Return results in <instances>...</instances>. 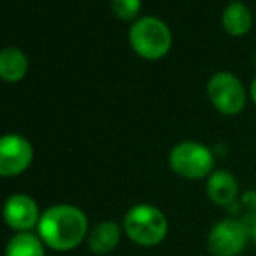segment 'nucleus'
I'll return each mask as SVG.
<instances>
[{
	"label": "nucleus",
	"mask_w": 256,
	"mask_h": 256,
	"mask_svg": "<svg viewBox=\"0 0 256 256\" xmlns=\"http://www.w3.org/2000/svg\"><path fill=\"white\" fill-rule=\"evenodd\" d=\"M142 9V0H112V10L117 18L129 21Z\"/></svg>",
	"instance_id": "nucleus-14"
},
{
	"label": "nucleus",
	"mask_w": 256,
	"mask_h": 256,
	"mask_svg": "<svg viewBox=\"0 0 256 256\" xmlns=\"http://www.w3.org/2000/svg\"><path fill=\"white\" fill-rule=\"evenodd\" d=\"M250 92H251V98H253V102H254V104H256V77H254L253 84H251V89H250Z\"/></svg>",
	"instance_id": "nucleus-15"
},
{
	"label": "nucleus",
	"mask_w": 256,
	"mask_h": 256,
	"mask_svg": "<svg viewBox=\"0 0 256 256\" xmlns=\"http://www.w3.org/2000/svg\"><path fill=\"white\" fill-rule=\"evenodd\" d=\"M169 166L182 178L200 180L212 172L214 157L202 143L182 142L169 154Z\"/></svg>",
	"instance_id": "nucleus-4"
},
{
	"label": "nucleus",
	"mask_w": 256,
	"mask_h": 256,
	"mask_svg": "<svg viewBox=\"0 0 256 256\" xmlns=\"http://www.w3.org/2000/svg\"><path fill=\"white\" fill-rule=\"evenodd\" d=\"M28 60L20 49L7 48L0 51V78L6 82H20L26 75Z\"/></svg>",
	"instance_id": "nucleus-12"
},
{
	"label": "nucleus",
	"mask_w": 256,
	"mask_h": 256,
	"mask_svg": "<svg viewBox=\"0 0 256 256\" xmlns=\"http://www.w3.org/2000/svg\"><path fill=\"white\" fill-rule=\"evenodd\" d=\"M253 237H254V240H256V225H254V228H253Z\"/></svg>",
	"instance_id": "nucleus-16"
},
{
	"label": "nucleus",
	"mask_w": 256,
	"mask_h": 256,
	"mask_svg": "<svg viewBox=\"0 0 256 256\" xmlns=\"http://www.w3.org/2000/svg\"><path fill=\"white\" fill-rule=\"evenodd\" d=\"M169 223L158 208L150 204H138L124 216V232L132 242L152 248L166 239Z\"/></svg>",
	"instance_id": "nucleus-2"
},
{
	"label": "nucleus",
	"mask_w": 256,
	"mask_h": 256,
	"mask_svg": "<svg viewBox=\"0 0 256 256\" xmlns=\"http://www.w3.org/2000/svg\"><path fill=\"white\" fill-rule=\"evenodd\" d=\"M208 96L212 106L223 115H237L246 106V91L230 72H218L208 82Z\"/></svg>",
	"instance_id": "nucleus-5"
},
{
	"label": "nucleus",
	"mask_w": 256,
	"mask_h": 256,
	"mask_svg": "<svg viewBox=\"0 0 256 256\" xmlns=\"http://www.w3.org/2000/svg\"><path fill=\"white\" fill-rule=\"evenodd\" d=\"M88 218L75 206L60 204L49 208L38 220V237L56 251H70L84 240Z\"/></svg>",
	"instance_id": "nucleus-1"
},
{
	"label": "nucleus",
	"mask_w": 256,
	"mask_h": 256,
	"mask_svg": "<svg viewBox=\"0 0 256 256\" xmlns=\"http://www.w3.org/2000/svg\"><path fill=\"white\" fill-rule=\"evenodd\" d=\"M120 240V226L115 222H102L89 232V250L96 254H108Z\"/></svg>",
	"instance_id": "nucleus-10"
},
{
	"label": "nucleus",
	"mask_w": 256,
	"mask_h": 256,
	"mask_svg": "<svg viewBox=\"0 0 256 256\" xmlns=\"http://www.w3.org/2000/svg\"><path fill=\"white\" fill-rule=\"evenodd\" d=\"M254 63H256V52H254Z\"/></svg>",
	"instance_id": "nucleus-17"
},
{
	"label": "nucleus",
	"mask_w": 256,
	"mask_h": 256,
	"mask_svg": "<svg viewBox=\"0 0 256 256\" xmlns=\"http://www.w3.org/2000/svg\"><path fill=\"white\" fill-rule=\"evenodd\" d=\"M34 158L30 142L20 134H6L0 138V176L10 178L26 171Z\"/></svg>",
	"instance_id": "nucleus-7"
},
{
	"label": "nucleus",
	"mask_w": 256,
	"mask_h": 256,
	"mask_svg": "<svg viewBox=\"0 0 256 256\" xmlns=\"http://www.w3.org/2000/svg\"><path fill=\"white\" fill-rule=\"evenodd\" d=\"M4 220L10 228L18 232H28L38 225V206L30 196L24 194L10 196L4 204Z\"/></svg>",
	"instance_id": "nucleus-8"
},
{
	"label": "nucleus",
	"mask_w": 256,
	"mask_h": 256,
	"mask_svg": "<svg viewBox=\"0 0 256 256\" xmlns=\"http://www.w3.org/2000/svg\"><path fill=\"white\" fill-rule=\"evenodd\" d=\"M129 42L138 56L145 60H160L172 46V35L168 24L154 16L138 20L129 30Z\"/></svg>",
	"instance_id": "nucleus-3"
},
{
	"label": "nucleus",
	"mask_w": 256,
	"mask_h": 256,
	"mask_svg": "<svg viewBox=\"0 0 256 256\" xmlns=\"http://www.w3.org/2000/svg\"><path fill=\"white\" fill-rule=\"evenodd\" d=\"M222 24H223V30L228 35H232V37H242V35H246L251 30V24H253L251 10L242 2H232L223 10Z\"/></svg>",
	"instance_id": "nucleus-11"
},
{
	"label": "nucleus",
	"mask_w": 256,
	"mask_h": 256,
	"mask_svg": "<svg viewBox=\"0 0 256 256\" xmlns=\"http://www.w3.org/2000/svg\"><path fill=\"white\" fill-rule=\"evenodd\" d=\"M246 244L248 228L232 218L218 222L208 236V250L212 256H239Z\"/></svg>",
	"instance_id": "nucleus-6"
},
{
	"label": "nucleus",
	"mask_w": 256,
	"mask_h": 256,
	"mask_svg": "<svg viewBox=\"0 0 256 256\" xmlns=\"http://www.w3.org/2000/svg\"><path fill=\"white\" fill-rule=\"evenodd\" d=\"M6 256H46L40 237L28 232H20L9 240Z\"/></svg>",
	"instance_id": "nucleus-13"
},
{
	"label": "nucleus",
	"mask_w": 256,
	"mask_h": 256,
	"mask_svg": "<svg viewBox=\"0 0 256 256\" xmlns=\"http://www.w3.org/2000/svg\"><path fill=\"white\" fill-rule=\"evenodd\" d=\"M208 197L218 206H228L236 200L239 194V185L237 180L234 178L232 172L225 171H214L208 176Z\"/></svg>",
	"instance_id": "nucleus-9"
}]
</instances>
